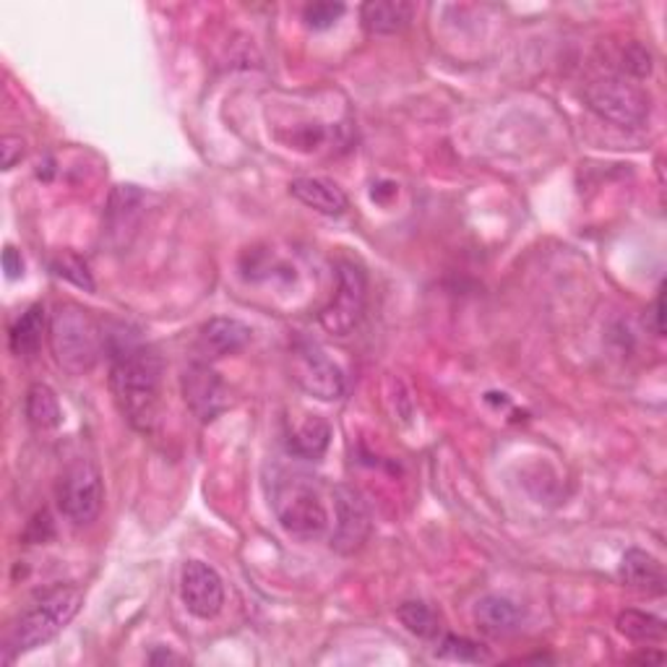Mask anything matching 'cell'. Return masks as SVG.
<instances>
[{
    "mask_svg": "<svg viewBox=\"0 0 667 667\" xmlns=\"http://www.w3.org/2000/svg\"><path fill=\"white\" fill-rule=\"evenodd\" d=\"M159 381H163V360L155 352L136 342H120L112 347L110 386L122 418L136 431L147 433L155 428Z\"/></svg>",
    "mask_w": 667,
    "mask_h": 667,
    "instance_id": "obj_1",
    "label": "cell"
},
{
    "mask_svg": "<svg viewBox=\"0 0 667 667\" xmlns=\"http://www.w3.org/2000/svg\"><path fill=\"white\" fill-rule=\"evenodd\" d=\"M50 344L58 365L71 375H84L97 365L105 350V334L89 311L79 305H60L50 321Z\"/></svg>",
    "mask_w": 667,
    "mask_h": 667,
    "instance_id": "obj_2",
    "label": "cell"
},
{
    "mask_svg": "<svg viewBox=\"0 0 667 667\" xmlns=\"http://www.w3.org/2000/svg\"><path fill=\"white\" fill-rule=\"evenodd\" d=\"M84 602V595L76 587H58L48 597H42L32 610H27L13 626L11 649L17 655L32 651L42 644L56 639L63 628L71 624Z\"/></svg>",
    "mask_w": 667,
    "mask_h": 667,
    "instance_id": "obj_3",
    "label": "cell"
},
{
    "mask_svg": "<svg viewBox=\"0 0 667 667\" xmlns=\"http://www.w3.org/2000/svg\"><path fill=\"white\" fill-rule=\"evenodd\" d=\"M274 511L279 524L297 540H316L326 532L328 513L318 490L303 478L279 482L274 490Z\"/></svg>",
    "mask_w": 667,
    "mask_h": 667,
    "instance_id": "obj_4",
    "label": "cell"
},
{
    "mask_svg": "<svg viewBox=\"0 0 667 667\" xmlns=\"http://www.w3.org/2000/svg\"><path fill=\"white\" fill-rule=\"evenodd\" d=\"M587 107L620 128H639L649 118V95L624 76H605L587 87Z\"/></svg>",
    "mask_w": 667,
    "mask_h": 667,
    "instance_id": "obj_5",
    "label": "cell"
},
{
    "mask_svg": "<svg viewBox=\"0 0 667 667\" xmlns=\"http://www.w3.org/2000/svg\"><path fill=\"white\" fill-rule=\"evenodd\" d=\"M367 301V279L365 272L352 261H342L336 272V293L332 303L321 311V326L334 336H347L357 328L365 313Z\"/></svg>",
    "mask_w": 667,
    "mask_h": 667,
    "instance_id": "obj_6",
    "label": "cell"
},
{
    "mask_svg": "<svg viewBox=\"0 0 667 667\" xmlns=\"http://www.w3.org/2000/svg\"><path fill=\"white\" fill-rule=\"evenodd\" d=\"M105 503L102 474L87 459L68 467L58 485V506L73 524H91Z\"/></svg>",
    "mask_w": 667,
    "mask_h": 667,
    "instance_id": "obj_7",
    "label": "cell"
},
{
    "mask_svg": "<svg viewBox=\"0 0 667 667\" xmlns=\"http://www.w3.org/2000/svg\"><path fill=\"white\" fill-rule=\"evenodd\" d=\"M293 381L311 396L334 402L344 394V375L316 344H297L293 350Z\"/></svg>",
    "mask_w": 667,
    "mask_h": 667,
    "instance_id": "obj_8",
    "label": "cell"
},
{
    "mask_svg": "<svg viewBox=\"0 0 667 667\" xmlns=\"http://www.w3.org/2000/svg\"><path fill=\"white\" fill-rule=\"evenodd\" d=\"M334 509H336V527L332 534V548L342 556L357 553L365 546L367 534H371V511H367L365 498L360 490L350 485L334 488Z\"/></svg>",
    "mask_w": 667,
    "mask_h": 667,
    "instance_id": "obj_9",
    "label": "cell"
},
{
    "mask_svg": "<svg viewBox=\"0 0 667 667\" xmlns=\"http://www.w3.org/2000/svg\"><path fill=\"white\" fill-rule=\"evenodd\" d=\"M180 597L196 618L209 620L219 616L225 605V585L217 569L204 561H188L180 573Z\"/></svg>",
    "mask_w": 667,
    "mask_h": 667,
    "instance_id": "obj_10",
    "label": "cell"
},
{
    "mask_svg": "<svg viewBox=\"0 0 667 667\" xmlns=\"http://www.w3.org/2000/svg\"><path fill=\"white\" fill-rule=\"evenodd\" d=\"M183 394H186L188 408L204 423H209L227 408V389L217 373L206 363L190 365L183 375Z\"/></svg>",
    "mask_w": 667,
    "mask_h": 667,
    "instance_id": "obj_11",
    "label": "cell"
},
{
    "mask_svg": "<svg viewBox=\"0 0 667 667\" xmlns=\"http://www.w3.org/2000/svg\"><path fill=\"white\" fill-rule=\"evenodd\" d=\"M251 342V326L237 318H212L202 328L196 342V352L202 360H219L241 352Z\"/></svg>",
    "mask_w": 667,
    "mask_h": 667,
    "instance_id": "obj_12",
    "label": "cell"
},
{
    "mask_svg": "<svg viewBox=\"0 0 667 667\" xmlns=\"http://www.w3.org/2000/svg\"><path fill=\"white\" fill-rule=\"evenodd\" d=\"M290 194L308 206V209L326 214V217H340L347 209L344 190L326 178H297L290 183Z\"/></svg>",
    "mask_w": 667,
    "mask_h": 667,
    "instance_id": "obj_13",
    "label": "cell"
},
{
    "mask_svg": "<svg viewBox=\"0 0 667 667\" xmlns=\"http://www.w3.org/2000/svg\"><path fill=\"white\" fill-rule=\"evenodd\" d=\"M620 579L626 581L631 589L647 595H663L665 592V569L655 556H649L647 550L631 548L626 550L624 561H620Z\"/></svg>",
    "mask_w": 667,
    "mask_h": 667,
    "instance_id": "obj_14",
    "label": "cell"
},
{
    "mask_svg": "<svg viewBox=\"0 0 667 667\" xmlns=\"http://www.w3.org/2000/svg\"><path fill=\"white\" fill-rule=\"evenodd\" d=\"M415 17V6L404 0H371L360 9L363 27L371 35H396Z\"/></svg>",
    "mask_w": 667,
    "mask_h": 667,
    "instance_id": "obj_15",
    "label": "cell"
},
{
    "mask_svg": "<svg viewBox=\"0 0 667 667\" xmlns=\"http://www.w3.org/2000/svg\"><path fill=\"white\" fill-rule=\"evenodd\" d=\"M474 620H478L482 634L506 636L519 628L521 608L513 600H509V597L485 595L474 605Z\"/></svg>",
    "mask_w": 667,
    "mask_h": 667,
    "instance_id": "obj_16",
    "label": "cell"
},
{
    "mask_svg": "<svg viewBox=\"0 0 667 667\" xmlns=\"http://www.w3.org/2000/svg\"><path fill=\"white\" fill-rule=\"evenodd\" d=\"M45 324H48V316H45V308L40 303L32 305L24 316H21L17 324L11 326L9 334V344L11 352L19 357H29L40 350L42 336H45Z\"/></svg>",
    "mask_w": 667,
    "mask_h": 667,
    "instance_id": "obj_17",
    "label": "cell"
},
{
    "mask_svg": "<svg viewBox=\"0 0 667 667\" xmlns=\"http://www.w3.org/2000/svg\"><path fill=\"white\" fill-rule=\"evenodd\" d=\"M27 418L37 431H52L63 420L60 402L48 383H35L27 394Z\"/></svg>",
    "mask_w": 667,
    "mask_h": 667,
    "instance_id": "obj_18",
    "label": "cell"
},
{
    "mask_svg": "<svg viewBox=\"0 0 667 667\" xmlns=\"http://www.w3.org/2000/svg\"><path fill=\"white\" fill-rule=\"evenodd\" d=\"M328 439H332V431H328V425L324 423V420L311 418L308 423H303L293 433V439H290V449H293L295 454L303 459H318L326 451Z\"/></svg>",
    "mask_w": 667,
    "mask_h": 667,
    "instance_id": "obj_19",
    "label": "cell"
},
{
    "mask_svg": "<svg viewBox=\"0 0 667 667\" xmlns=\"http://www.w3.org/2000/svg\"><path fill=\"white\" fill-rule=\"evenodd\" d=\"M618 631L634 641H663L665 620L641 610H624L618 616Z\"/></svg>",
    "mask_w": 667,
    "mask_h": 667,
    "instance_id": "obj_20",
    "label": "cell"
},
{
    "mask_svg": "<svg viewBox=\"0 0 667 667\" xmlns=\"http://www.w3.org/2000/svg\"><path fill=\"white\" fill-rule=\"evenodd\" d=\"M399 620H402V626L408 628L410 634L420 636V639H431V636L439 634V616H435L431 605L425 602H404L399 605L396 610Z\"/></svg>",
    "mask_w": 667,
    "mask_h": 667,
    "instance_id": "obj_21",
    "label": "cell"
},
{
    "mask_svg": "<svg viewBox=\"0 0 667 667\" xmlns=\"http://www.w3.org/2000/svg\"><path fill=\"white\" fill-rule=\"evenodd\" d=\"M439 657L457 659V663H488L490 651L478 641L449 634V636H443V641L439 647Z\"/></svg>",
    "mask_w": 667,
    "mask_h": 667,
    "instance_id": "obj_22",
    "label": "cell"
},
{
    "mask_svg": "<svg viewBox=\"0 0 667 667\" xmlns=\"http://www.w3.org/2000/svg\"><path fill=\"white\" fill-rule=\"evenodd\" d=\"M52 272H56L58 277L73 282L76 287L87 290V293H95V282H91V277H89L87 264H84L81 258L71 256V253H63V256H58L56 261H52Z\"/></svg>",
    "mask_w": 667,
    "mask_h": 667,
    "instance_id": "obj_23",
    "label": "cell"
},
{
    "mask_svg": "<svg viewBox=\"0 0 667 667\" xmlns=\"http://www.w3.org/2000/svg\"><path fill=\"white\" fill-rule=\"evenodd\" d=\"M342 13H344L342 3H326L324 0V3L305 6L303 17H305V21H308L311 29H328L342 19Z\"/></svg>",
    "mask_w": 667,
    "mask_h": 667,
    "instance_id": "obj_24",
    "label": "cell"
},
{
    "mask_svg": "<svg viewBox=\"0 0 667 667\" xmlns=\"http://www.w3.org/2000/svg\"><path fill=\"white\" fill-rule=\"evenodd\" d=\"M624 68L631 76H639V79H644L651 71V56L647 52V48H641V45H631V48L626 50L624 56Z\"/></svg>",
    "mask_w": 667,
    "mask_h": 667,
    "instance_id": "obj_25",
    "label": "cell"
},
{
    "mask_svg": "<svg viewBox=\"0 0 667 667\" xmlns=\"http://www.w3.org/2000/svg\"><path fill=\"white\" fill-rule=\"evenodd\" d=\"M0 151H3V170H11L24 157V141H21V136H3L0 139Z\"/></svg>",
    "mask_w": 667,
    "mask_h": 667,
    "instance_id": "obj_26",
    "label": "cell"
},
{
    "mask_svg": "<svg viewBox=\"0 0 667 667\" xmlns=\"http://www.w3.org/2000/svg\"><path fill=\"white\" fill-rule=\"evenodd\" d=\"M3 269L9 274V279H19L21 272H24V261H21L19 251L11 248V245L3 251Z\"/></svg>",
    "mask_w": 667,
    "mask_h": 667,
    "instance_id": "obj_27",
    "label": "cell"
},
{
    "mask_svg": "<svg viewBox=\"0 0 667 667\" xmlns=\"http://www.w3.org/2000/svg\"><path fill=\"white\" fill-rule=\"evenodd\" d=\"M655 318H657L655 332H657V334H663V295H659V297H657V303H655Z\"/></svg>",
    "mask_w": 667,
    "mask_h": 667,
    "instance_id": "obj_28",
    "label": "cell"
},
{
    "mask_svg": "<svg viewBox=\"0 0 667 667\" xmlns=\"http://www.w3.org/2000/svg\"><path fill=\"white\" fill-rule=\"evenodd\" d=\"M636 659H639V663H663V655H647V651H644V655Z\"/></svg>",
    "mask_w": 667,
    "mask_h": 667,
    "instance_id": "obj_29",
    "label": "cell"
},
{
    "mask_svg": "<svg viewBox=\"0 0 667 667\" xmlns=\"http://www.w3.org/2000/svg\"><path fill=\"white\" fill-rule=\"evenodd\" d=\"M170 659H175L170 651L167 655H151V663H170Z\"/></svg>",
    "mask_w": 667,
    "mask_h": 667,
    "instance_id": "obj_30",
    "label": "cell"
}]
</instances>
